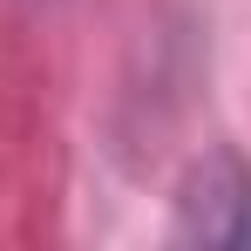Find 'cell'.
I'll use <instances>...</instances> for the list:
<instances>
[{
	"instance_id": "6da1fadb",
	"label": "cell",
	"mask_w": 251,
	"mask_h": 251,
	"mask_svg": "<svg viewBox=\"0 0 251 251\" xmlns=\"http://www.w3.org/2000/svg\"><path fill=\"white\" fill-rule=\"evenodd\" d=\"M176 231L197 245L251 251V163L238 150H210L176 190Z\"/></svg>"
}]
</instances>
